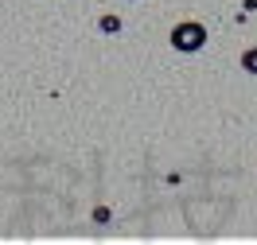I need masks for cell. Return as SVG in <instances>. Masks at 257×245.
<instances>
[{
    "label": "cell",
    "mask_w": 257,
    "mask_h": 245,
    "mask_svg": "<svg viewBox=\"0 0 257 245\" xmlns=\"http://www.w3.org/2000/svg\"><path fill=\"white\" fill-rule=\"evenodd\" d=\"M172 43H176V51H199L207 43V28L203 24H179L172 32Z\"/></svg>",
    "instance_id": "6da1fadb"
},
{
    "label": "cell",
    "mask_w": 257,
    "mask_h": 245,
    "mask_svg": "<svg viewBox=\"0 0 257 245\" xmlns=\"http://www.w3.org/2000/svg\"><path fill=\"white\" fill-rule=\"evenodd\" d=\"M241 66H245V70H253V74H257V51H245V55H241Z\"/></svg>",
    "instance_id": "7a4b0ae2"
}]
</instances>
